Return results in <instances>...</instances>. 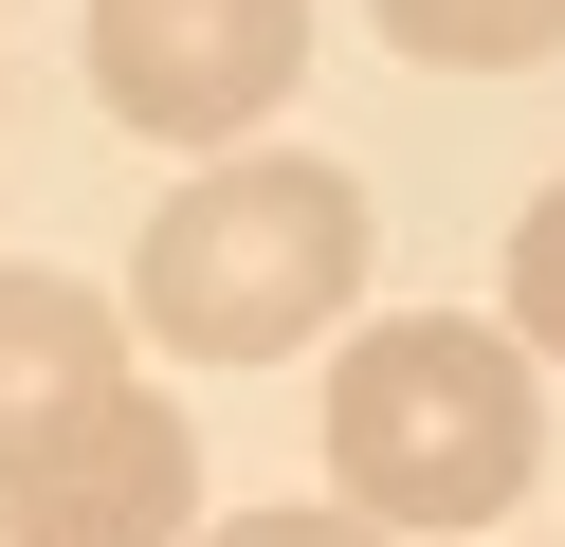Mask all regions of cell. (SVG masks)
I'll return each instance as SVG.
<instances>
[{
    "instance_id": "6da1fadb",
    "label": "cell",
    "mask_w": 565,
    "mask_h": 547,
    "mask_svg": "<svg viewBox=\"0 0 565 547\" xmlns=\"http://www.w3.org/2000/svg\"><path fill=\"white\" fill-rule=\"evenodd\" d=\"M365 292V182L310 146H220L128 255V311L183 365H292L310 328H347Z\"/></svg>"
},
{
    "instance_id": "7a4b0ae2",
    "label": "cell",
    "mask_w": 565,
    "mask_h": 547,
    "mask_svg": "<svg viewBox=\"0 0 565 547\" xmlns=\"http://www.w3.org/2000/svg\"><path fill=\"white\" fill-rule=\"evenodd\" d=\"M547 456V401H529V347L475 311H383L365 347L329 365V493L365 529H492Z\"/></svg>"
},
{
    "instance_id": "3957f363",
    "label": "cell",
    "mask_w": 565,
    "mask_h": 547,
    "mask_svg": "<svg viewBox=\"0 0 565 547\" xmlns=\"http://www.w3.org/2000/svg\"><path fill=\"white\" fill-rule=\"evenodd\" d=\"M292 73H310V0H92V92L147 146H201L220 165Z\"/></svg>"
},
{
    "instance_id": "277c9868",
    "label": "cell",
    "mask_w": 565,
    "mask_h": 547,
    "mask_svg": "<svg viewBox=\"0 0 565 547\" xmlns=\"http://www.w3.org/2000/svg\"><path fill=\"white\" fill-rule=\"evenodd\" d=\"M0 547H201V438L164 383H110L38 474H0Z\"/></svg>"
},
{
    "instance_id": "5b68a950",
    "label": "cell",
    "mask_w": 565,
    "mask_h": 547,
    "mask_svg": "<svg viewBox=\"0 0 565 547\" xmlns=\"http://www.w3.org/2000/svg\"><path fill=\"white\" fill-rule=\"evenodd\" d=\"M110 383H128V328L74 274H0V474H38Z\"/></svg>"
},
{
    "instance_id": "8992f818",
    "label": "cell",
    "mask_w": 565,
    "mask_h": 547,
    "mask_svg": "<svg viewBox=\"0 0 565 547\" xmlns=\"http://www.w3.org/2000/svg\"><path fill=\"white\" fill-rule=\"evenodd\" d=\"M402 55H438V73H529L565 36V0H365Z\"/></svg>"
},
{
    "instance_id": "52a82bcc",
    "label": "cell",
    "mask_w": 565,
    "mask_h": 547,
    "mask_svg": "<svg viewBox=\"0 0 565 547\" xmlns=\"http://www.w3.org/2000/svg\"><path fill=\"white\" fill-rule=\"evenodd\" d=\"M511 347H547V365H565V182L511 219Z\"/></svg>"
},
{
    "instance_id": "ba28073f",
    "label": "cell",
    "mask_w": 565,
    "mask_h": 547,
    "mask_svg": "<svg viewBox=\"0 0 565 547\" xmlns=\"http://www.w3.org/2000/svg\"><path fill=\"white\" fill-rule=\"evenodd\" d=\"M201 547H402V529H365V511H237V529H201Z\"/></svg>"
}]
</instances>
